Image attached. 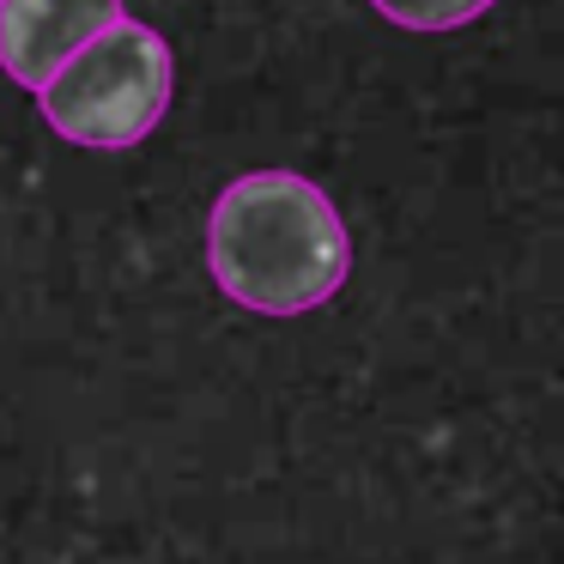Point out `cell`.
Wrapping results in <instances>:
<instances>
[{"label":"cell","instance_id":"obj_1","mask_svg":"<svg viewBox=\"0 0 564 564\" xmlns=\"http://www.w3.org/2000/svg\"><path fill=\"white\" fill-rule=\"evenodd\" d=\"M207 268L231 304L256 316H304L346 285L352 237L340 207L310 176L249 171L213 200Z\"/></svg>","mask_w":564,"mask_h":564},{"label":"cell","instance_id":"obj_2","mask_svg":"<svg viewBox=\"0 0 564 564\" xmlns=\"http://www.w3.org/2000/svg\"><path fill=\"white\" fill-rule=\"evenodd\" d=\"M176 91V55L140 19H116L104 37H91L50 86L37 91L43 122L62 140L91 152L140 147L164 122Z\"/></svg>","mask_w":564,"mask_h":564},{"label":"cell","instance_id":"obj_3","mask_svg":"<svg viewBox=\"0 0 564 564\" xmlns=\"http://www.w3.org/2000/svg\"><path fill=\"white\" fill-rule=\"evenodd\" d=\"M116 19H128L122 0H0V67L13 86L43 91Z\"/></svg>","mask_w":564,"mask_h":564},{"label":"cell","instance_id":"obj_4","mask_svg":"<svg viewBox=\"0 0 564 564\" xmlns=\"http://www.w3.org/2000/svg\"><path fill=\"white\" fill-rule=\"evenodd\" d=\"M370 7L401 31H462L486 19L498 0H370Z\"/></svg>","mask_w":564,"mask_h":564}]
</instances>
